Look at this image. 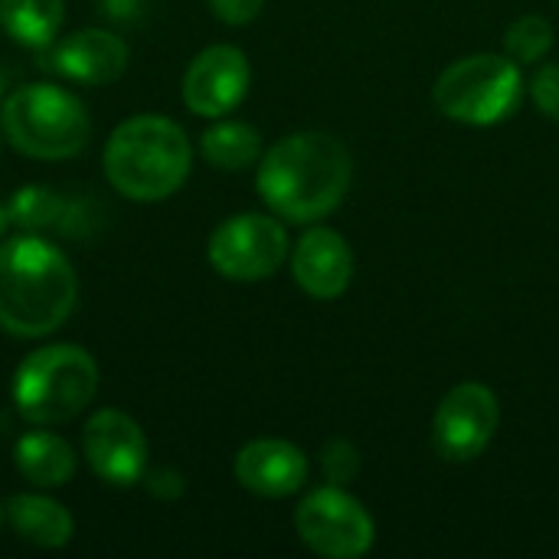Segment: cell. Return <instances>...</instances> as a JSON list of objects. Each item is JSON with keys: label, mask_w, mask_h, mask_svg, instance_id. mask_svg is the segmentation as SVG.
Segmentation results:
<instances>
[{"label": "cell", "mask_w": 559, "mask_h": 559, "mask_svg": "<svg viewBox=\"0 0 559 559\" xmlns=\"http://www.w3.org/2000/svg\"><path fill=\"white\" fill-rule=\"evenodd\" d=\"M292 275L298 288L318 301H334L354 278V252L347 239L328 226L308 229L292 252Z\"/></svg>", "instance_id": "12"}, {"label": "cell", "mask_w": 559, "mask_h": 559, "mask_svg": "<svg viewBox=\"0 0 559 559\" xmlns=\"http://www.w3.org/2000/svg\"><path fill=\"white\" fill-rule=\"evenodd\" d=\"M249 59L239 46H206L183 72V105L200 118H223L239 108L249 92Z\"/></svg>", "instance_id": "11"}, {"label": "cell", "mask_w": 559, "mask_h": 559, "mask_svg": "<svg viewBox=\"0 0 559 559\" xmlns=\"http://www.w3.org/2000/svg\"><path fill=\"white\" fill-rule=\"evenodd\" d=\"M321 468L331 485H347L360 472V455L347 439H331L321 452Z\"/></svg>", "instance_id": "21"}, {"label": "cell", "mask_w": 559, "mask_h": 559, "mask_svg": "<svg viewBox=\"0 0 559 559\" xmlns=\"http://www.w3.org/2000/svg\"><path fill=\"white\" fill-rule=\"evenodd\" d=\"M501 423V403L485 383H459L445 393L432 419V445L445 462L478 459Z\"/></svg>", "instance_id": "9"}, {"label": "cell", "mask_w": 559, "mask_h": 559, "mask_svg": "<svg viewBox=\"0 0 559 559\" xmlns=\"http://www.w3.org/2000/svg\"><path fill=\"white\" fill-rule=\"evenodd\" d=\"M504 49L518 66H534L554 49V26L540 13H527L514 20L504 33Z\"/></svg>", "instance_id": "20"}, {"label": "cell", "mask_w": 559, "mask_h": 559, "mask_svg": "<svg viewBox=\"0 0 559 559\" xmlns=\"http://www.w3.org/2000/svg\"><path fill=\"white\" fill-rule=\"evenodd\" d=\"M82 452L92 472L111 488H131L147 472V439L121 409H98L85 423Z\"/></svg>", "instance_id": "10"}, {"label": "cell", "mask_w": 559, "mask_h": 559, "mask_svg": "<svg viewBox=\"0 0 559 559\" xmlns=\"http://www.w3.org/2000/svg\"><path fill=\"white\" fill-rule=\"evenodd\" d=\"M7 226H10V216H7V206H0V239L7 233Z\"/></svg>", "instance_id": "26"}, {"label": "cell", "mask_w": 559, "mask_h": 559, "mask_svg": "<svg viewBox=\"0 0 559 559\" xmlns=\"http://www.w3.org/2000/svg\"><path fill=\"white\" fill-rule=\"evenodd\" d=\"M206 255L223 278L262 282L288 259V233L275 216L239 213L213 229Z\"/></svg>", "instance_id": "8"}, {"label": "cell", "mask_w": 559, "mask_h": 559, "mask_svg": "<svg viewBox=\"0 0 559 559\" xmlns=\"http://www.w3.org/2000/svg\"><path fill=\"white\" fill-rule=\"evenodd\" d=\"M66 213V203L56 190L39 187V183H26L20 190H13L10 203H7V216L13 226H20L23 233H39L49 226H59Z\"/></svg>", "instance_id": "19"}, {"label": "cell", "mask_w": 559, "mask_h": 559, "mask_svg": "<svg viewBox=\"0 0 559 559\" xmlns=\"http://www.w3.org/2000/svg\"><path fill=\"white\" fill-rule=\"evenodd\" d=\"M200 151L216 170H246L262 157V134L242 121H216L203 131Z\"/></svg>", "instance_id": "18"}, {"label": "cell", "mask_w": 559, "mask_h": 559, "mask_svg": "<svg viewBox=\"0 0 559 559\" xmlns=\"http://www.w3.org/2000/svg\"><path fill=\"white\" fill-rule=\"evenodd\" d=\"M7 521L23 540L43 550H59L75 534L72 514L46 495H13L7 501Z\"/></svg>", "instance_id": "15"}, {"label": "cell", "mask_w": 559, "mask_h": 559, "mask_svg": "<svg viewBox=\"0 0 559 559\" xmlns=\"http://www.w3.org/2000/svg\"><path fill=\"white\" fill-rule=\"evenodd\" d=\"M141 481H147V491L157 495V498H177V495H183V478L177 472H170V468H157L151 475L144 472Z\"/></svg>", "instance_id": "24"}, {"label": "cell", "mask_w": 559, "mask_h": 559, "mask_svg": "<svg viewBox=\"0 0 559 559\" xmlns=\"http://www.w3.org/2000/svg\"><path fill=\"white\" fill-rule=\"evenodd\" d=\"M236 481L259 498H288L308 481V459L285 439H255L236 455Z\"/></svg>", "instance_id": "14"}, {"label": "cell", "mask_w": 559, "mask_h": 559, "mask_svg": "<svg viewBox=\"0 0 559 559\" xmlns=\"http://www.w3.org/2000/svg\"><path fill=\"white\" fill-rule=\"evenodd\" d=\"M350 151L324 131H298L259 157L255 187L265 206L292 223H314L334 213L350 187Z\"/></svg>", "instance_id": "1"}, {"label": "cell", "mask_w": 559, "mask_h": 559, "mask_svg": "<svg viewBox=\"0 0 559 559\" xmlns=\"http://www.w3.org/2000/svg\"><path fill=\"white\" fill-rule=\"evenodd\" d=\"M436 105L445 118L472 128H491L514 115L524 95L521 66L511 56L478 52L452 62L436 79Z\"/></svg>", "instance_id": "6"}, {"label": "cell", "mask_w": 559, "mask_h": 559, "mask_svg": "<svg viewBox=\"0 0 559 559\" xmlns=\"http://www.w3.org/2000/svg\"><path fill=\"white\" fill-rule=\"evenodd\" d=\"M531 95H534V105L550 118L559 121V62H544L534 79H531Z\"/></svg>", "instance_id": "22"}, {"label": "cell", "mask_w": 559, "mask_h": 559, "mask_svg": "<svg viewBox=\"0 0 559 559\" xmlns=\"http://www.w3.org/2000/svg\"><path fill=\"white\" fill-rule=\"evenodd\" d=\"M79 301L72 262L33 233L0 242V328L13 337L59 331Z\"/></svg>", "instance_id": "2"}, {"label": "cell", "mask_w": 559, "mask_h": 559, "mask_svg": "<svg viewBox=\"0 0 559 559\" xmlns=\"http://www.w3.org/2000/svg\"><path fill=\"white\" fill-rule=\"evenodd\" d=\"M262 3H265V0H210L213 13H216L223 23H229V26H246V23H252V20L259 16Z\"/></svg>", "instance_id": "23"}, {"label": "cell", "mask_w": 559, "mask_h": 559, "mask_svg": "<svg viewBox=\"0 0 559 559\" xmlns=\"http://www.w3.org/2000/svg\"><path fill=\"white\" fill-rule=\"evenodd\" d=\"M98 390V364L85 347L49 344L26 354L13 373V406L33 426L75 419Z\"/></svg>", "instance_id": "4"}, {"label": "cell", "mask_w": 559, "mask_h": 559, "mask_svg": "<svg viewBox=\"0 0 559 559\" xmlns=\"http://www.w3.org/2000/svg\"><path fill=\"white\" fill-rule=\"evenodd\" d=\"M187 131L164 115H134L121 121L105 144L108 183L138 203L167 200L190 177Z\"/></svg>", "instance_id": "3"}, {"label": "cell", "mask_w": 559, "mask_h": 559, "mask_svg": "<svg viewBox=\"0 0 559 559\" xmlns=\"http://www.w3.org/2000/svg\"><path fill=\"white\" fill-rule=\"evenodd\" d=\"M43 66L82 85H108L128 69V43L98 26L75 29L49 49Z\"/></svg>", "instance_id": "13"}, {"label": "cell", "mask_w": 559, "mask_h": 559, "mask_svg": "<svg viewBox=\"0 0 559 559\" xmlns=\"http://www.w3.org/2000/svg\"><path fill=\"white\" fill-rule=\"evenodd\" d=\"M66 16L62 0H0V26L13 43L43 49L59 36Z\"/></svg>", "instance_id": "17"}, {"label": "cell", "mask_w": 559, "mask_h": 559, "mask_svg": "<svg viewBox=\"0 0 559 559\" xmlns=\"http://www.w3.org/2000/svg\"><path fill=\"white\" fill-rule=\"evenodd\" d=\"M0 95H3V72H0Z\"/></svg>", "instance_id": "27"}, {"label": "cell", "mask_w": 559, "mask_h": 559, "mask_svg": "<svg viewBox=\"0 0 559 559\" xmlns=\"http://www.w3.org/2000/svg\"><path fill=\"white\" fill-rule=\"evenodd\" d=\"M0 131L26 157L66 160L88 144L92 121L79 95L52 82H33L3 98Z\"/></svg>", "instance_id": "5"}, {"label": "cell", "mask_w": 559, "mask_h": 559, "mask_svg": "<svg viewBox=\"0 0 559 559\" xmlns=\"http://www.w3.org/2000/svg\"><path fill=\"white\" fill-rule=\"evenodd\" d=\"M295 531L308 550L324 559H360L377 540L373 518L341 485L311 491L295 511Z\"/></svg>", "instance_id": "7"}, {"label": "cell", "mask_w": 559, "mask_h": 559, "mask_svg": "<svg viewBox=\"0 0 559 559\" xmlns=\"http://www.w3.org/2000/svg\"><path fill=\"white\" fill-rule=\"evenodd\" d=\"M105 7L111 16H128V13H134L138 0H105Z\"/></svg>", "instance_id": "25"}, {"label": "cell", "mask_w": 559, "mask_h": 559, "mask_svg": "<svg viewBox=\"0 0 559 559\" xmlns=\"http://www.w3.org/2000/svg\"><path fill=\"white\" fill-rule=\"evenodd\" d=\"M13 465L36 488H62L75 475V452L56 432H26L13 445Z\"/></svg>", "instance_id": "16"}]
</instances>
